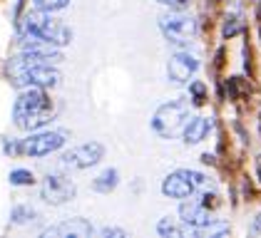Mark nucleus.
Instances as JSON below:
<instances>
[{
    "instance_id": "4",
    "label": "nucleus",
    "mask_w": 261,
    "mask_h": 238,
    "mask_svg": "<svg viewBox=\"0 0 261 238\" xmlns=\"http://www.w3.org/2000/svg\"><path fill=\"white\" fill-rule=\"evenodd\" d=\"M189 104H184V102H169V104H164L157 109V114H154V122H152V127H154V132L160 134V137H177L179 132H184V127L189 124Z\"/></svg>"
},
{
    "instance_id": "1",
    "label": "nucleus",
    "mask_w": 261,
    "mask_h": 238,
    "mask_svg": "<svg viewBox=\"0 0 261 238\" xmlns=\"http://www.w3.org/2000/svg\"><path fill=\"white\" fill-rule=\"evenodd\" d=\"M50 114H53V104H50L47 95L42 92L40 87L25 90L18 97L15 107H13V119L25 132H33V129L42 127L50 119Z\"/></svg>"
},
{
    "instance_id": "22",
    "label": "nucleus",
    "mask_w": 261,
    "mask_h": 238,
    "mask_svg": "<svg viewBox=\"0 0 261 238\" xmlns=\"http://www.w3.org/2000/svg\"><path fill=\"white\" fill-rule=\"evenodd\" d=\"M259 176H261V164H259Z\"/></svg>"
},
{
    "instance_id": "5",
    "label": "nucleus",
    "mask_w": 261,
    "mask_h": 238,
    "mask_svg": "<svg viewBox=\"0 0 261 238\" xmlns=\"http://www.w3.org/2000/svg\"><path fill=\"white\" fill-rule=\"evenodd\" d=\"M160 27L164 33V38L174 45H187L192 42L197 35V22L192 15H184V13H169V15H162L160 18Z\"/></svg>"
},
{
    "instance_id": "20",
    "label": "nucleus",
    "mask_w": 261,
    "mask_h": 238,
    "mask_svg": "<svg viewBox=\"0 0 261 238\" xmlns=\"http://www.w3.org/2000/svg\"><path fill=\"white\" fill-rule=\"evenodd\" d=\"M162 5H169V8H174V10H181V8H187L192 0H157Z\"/></svg>"
},
{
    "instance_id": "19",
    "label": "nucleus",
    "mask_w": 261,
    "mask_h": 238,
    "mask_svg": "<svg viewBox=\"0 0 261 238\" xmlns=\"http://www.w3.org/2000/svg\"><path fill=\"white\" fill-rule=\"evenodd\" d=\"M38 5H40L42 10H62L70 0H35Z\"/></svg>"
},
{
    "instance_id": "7",
    "label": "nucleus",
    "mask_w": 261,
    "mask_h": 238,
    "mask_svg": "<svg viewBox=\"0 0 261 238\" xmlns=\"http://www.w3.org/2000/svg\"><path fill=\"white\" fill-rule=\"evenodd\" d=\"M65 144V134L62 132H45V134H35L30 139H22L18 144V152L30 154V157H45L55 149H60Z\"/></svg>"
},
{
    "instance_id": "3",
    "label": "nucleus",
    "mask_w": 261,
    "mask_h": 238,
    "mask_svg": "<svg viewBox=\"0 0 261 238\" xmlns=\"http://www.w3.org/2000/svg\"><path fill=\"white\" fill-rule=\"evenodd\" d=\"M20 38H38V40H47L53 45H67L72 35L58 20H53L50 15L35 10V13H28L20 20Z\"/></svg>"
},
{
    "instance_id": "2",
    "label": "nucleus",
    "mask_w": 261,
    "mask_h": 238,
    "mask_svg": "<svg viewBox=\"0 0 261 238\" xmlns=\"http://www.w3.org/2000/svg\"><path fill=\"white\" fill-rule=\"evenodd\" d=\"M8 75L13 79V84H18V87H25V84H30V87H53V84L60 82L58 70H50L47 62H38V60L28 57V55L10 60Z\"/></svg>"
},
{
    "instance_id": "13",
    "label": "nucleus",
    "mask_w": 261,
    "mask_h": 238,
    "mask_svg": "<svg viewBox=\"0 0 261 238\" xmlns=\"http://www.w3.org/2000/svg\"><path fill=\"white\" fill-rule=\"evenodd\" d=\"M209 127H212V122L206 117H192L189 119V124L184 127V141L187 144H199L201 139L209 134Z\"/></svg>"
},
{
    "instance_id": "17",
    "label": "nucleus",
    "mask_w": 261,
    "mask_h": 238,
    "mask_svg": "<svg viewBox=\"0 0 261 238\" xmlns=\"http://www.w3.org/2000/svg\"><path fill=\"white\" fill-rule=\"evenodd\" d=\"M189 95L194 99V104H204L206 102V84L204 82H192L189 84Z\"/></svg>"
},
{
    "instance_id": "12",
    "label": "nucleus",
    "mask_w": 261,
    "mask_h": 238,
    "mask_svg": "<svg viewBox=\"0 0 261 238\" xmlns=\"http://www.w3.org/2000/svg\"><path fill=\"white\" fill-rule=\"evenodd\" d=\"M92 233V226L87 223V221H82V218H75V221H65L60 226H55V228H47L42 236H75V238H87Z\"/></svg>"
},
{
    "instance_id": "11",
    "label": "nucleus",
    "mask_w": 261,
    "mask_h": 238,
    "mask_svg": "<svg viewBox=\"0 0 261 238\" xmlns=\"http://www.w3.org/2000/svg\"><path fill=\"white\" fill-rule=\"evenodd\" d=\"M179 216L187 226H194V228H204V226H209L214 221L204 203H181Z\"/></svg>"
},
{
    "instance_id": "10",
    "label": "nucleus",
    "mask_w": 261,
    "mask_h": 238,
    "mask_svg": "<svg viewBox=\"0 0 261 238\" xmlns=\"http://www.w3.org/2000/svg\"><path fill=\"white\" fill-rule=\"evenodd\" d=\"M197 67H199V62H197L194 55H189V52H177V55L169 57L167 75H169L172 82H189V77L197 72Z\"/></svg>"
},
{
    "instance_id": "14",
    "label": "nucleus",
    "mask_w": 261,
    "mask_h": 238,
    "mask_svg": "<svg viewBox=\"0 0 261 238\" xmlns=\"http://www.w3.org/2000/svg\"><path fill=\"white\" fill-rule=\"evenodd\" d=\"M117 181H120L117 169H107V171H102L100 176L92 181V189H95V191H100V194H110V191L117 186Z\"/></svg>"
},
{
    "instance_id": "18",
    "label": "nucleus",
    "mask_w": 261,
    "mask_h": 238,
    "mask_svg": "<svg viewBox=\"0 0 261 238\" xmlns=\"http://www.w3.org/2000/svg\"><path fill=\"white\" fill-rule=\"evenodd\" d=\"M241 30V22H239V18H226V22H224V38H231V35H237Z\"/></svg>"
},
{
    "instance_id": "15",
    "label": "nucleus",
    "mask_w": 261,
    "mask_h": 238,
    "mask_svg": "<svg viewBox=\"0 0 261 238\" xmlns=\"http://www.w3.org/2000/svg\"><path fill=\"white\" fill-rule=\"evenodd\" d=\"M35 176H33V171H28V169H15L13 174H10V184H15V186H28V184H33Z\"/></svg>"
},
{
    "instance_id": "16",
    "label": "nucleus",
    "mask_w": 261,
    "mask_h": 238,
    "mask_svg": "<svg viewBox=\"0 0 261 238\" xmlns=\"http://www.w3.org/2000/svg\"><path fill=\"white\" fill-rule=\"evenodd\" d=\"M35 216H38V214H35V209H28V206H18V209H13V223H28V221H33Z\"/></svg>"
},
{
    "instance_id": "21",
    "label": "nucleus",
    "mask_w": 261,
    "mask_h": 238,
    "mask_svg": "<svg viewBox=\"0 0 261 238\" xmlns=\"http://www.w3.org/2000/svg\"><path fill=\"white\" fill-rule=\"evenodd\" d=\"M102 236H127L122 228H102Z\"/></svg>"
},
{
    "instance_id": "6",
    "label": "nucleus",
    "mask_w": 261,
    "mask_h": 238,
    "mask_svg": "<svg viewBox=\"0 0 261 238\" xmlns=\"http://www.w3.org/2000/svg\"><path fill=\"white\" fill-rule=\"evenodd\" d=\"M201 184H204V176H201V174L179 169V171H174V174H169V176L164 178L162 191L172 198H189Z\"/></svg>"
},
{
    "instance_id": "8",
    "label": "nucleus",
    "mask_w": 261,
    "mask_h": 238,
    "mask_svg": "<svg viewBox=\"0 0 261 238\" xmlns=\"http://www.w3.org/2000/svg\"><path fill=\"white\" fill-rule=\"evenodd\" d=\"M40 196L47 201V203H53V206H60L65 201H70V198H75V184L70 181V178L65 176H47L45 178V184L40 186Z\"/></svg>"
},
{
    "instance_id": "9",
    "label": "nucleus",
    "mask_w": 261,
    "mask_h": 238,
    "mask_svg": "<svg viewBox=\"0 0 261 238\" xmlns=\"http://www.w3.org/2000/svg\"><path fill=\"white\" fill-rule=\"evenodd\" d=\"M102 154H105L102 144L90 141V144H80V146L70 149L62 157V161H65V166H72V169H87V166H95L102 159Z\"/></svg>"
}]
</instances>
